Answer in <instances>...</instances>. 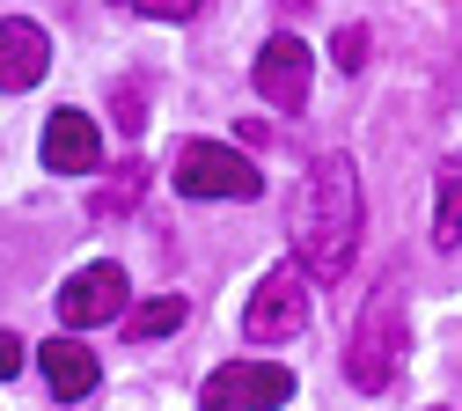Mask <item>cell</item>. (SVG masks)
Listing matches in <instances>:
<instances>
[{"label":"cell","mask_w":462,"mask_h":411,"mask_svg":"<svg viewBox=\"0 0 462 411\" xmlns=\"http://www.w3.org/2000/svg\"><path fill=\"white\" fill-rule=\"evenodd\" d=\"M360 162L353 154H316V169L301 176V199H294V250L309 279H337L360 250Z\"/></svg>","instance_id":"1"},{"label":"cell","mask_w":462,"mask_h":411,"mask_svg":"<svg viewBox=\"0 0 462 411\" xmlns=\"http://www.w3.org/2000/svg\"><path fill=\"white\" fill-rule=\"evenodd\" d=\"M396 360H403V294L382 286V294H367V309L345 331V382L374 397V389H389Z\"/></svg>","instance_id":"2"},{"label":"cell","mask_w":462,"mask_h":411,"mask_svg":"<svg viewBox=\"0 0 462 411\" xmlns=\"http://www.w3.org/2000/svg\"><path fill=\"white\" fill-rule=\"evenodd\" d=\"M169 176H177L184 199H257L264 191L257 162L236 154V147H220V140H184L177 162H169Z\"/></svg>","instance_id":"3"},{"label":"cell","mask_w":462,"mask_h":411,"mask_svg":"<svg viewBox=\"0 0 462 411\" xmlns=\"http://www.w3.org/2000/svg\"><path fill=\"white\" fill-rule=\"evenodd\" d=\"M309 331V272L301 265H272L243 309V338L250 345H279V338H301Z\"/></svg>","instance_id":"4"},{"label":"cell","mask_w":462,"mask_h":411,"mask_svg":"<svg viewBox=\"0 0 462 411\" xmlns=\"http://www.w3.org/2000/svg\"><path fill=\"white\" fill-rule=\"evenodd\" d=\"M286 397H294V368H279V360H227L199 389L206 411H279Z\"/></svg>","instance_id":"5"},{"label":"cell","mask_w":462,"mask_h":411,"mask_svg":"<svg viewBox=\"0 0 462 411\" xmlns=\"http://www.w3.org/2000/svg\"><path fill=\"white\" fill-rule=\"evenodd\" d=\"M125 316V272L118 265H81L60 286V323L67 331H96V323H118Z\"/></svg>","instance_id":"6"},{"label":"cell","mask_w":462,"mask_h":411,"mask_svg":"<svg viewBox=\"0 0 462 411\" xmlns=\"http://www.w3.org/2000/svg\"><path fill=\"white\" fill-rule=\"evenodd\" d=\"M309 74H316V59H309L301 37H272V44L257 51V96H264L272 110H301V103H309Z\"/></svg>","instance_id":"7"},{"label":"cell","mask_w":462,"mask_h":411,"mask_svg":"<svg viewBox=\"0 0 462 411\" xmlns=\"http://www.w3.org/2000/svg\"><path fill=\"white\" fill-rule=\"evenodd\" d=\"M96 162H103L96 117H81V110H51V126H44V169H60V176H88Z\"/></svg>","instance_id":"8"},{"label":"cell","mask_w":462,"mask_h":411,"mask_svg":"<svg viewBox=\"0 0 462 411\" xmlns=\"http://www.w3.org/2000/svg\"><path fill=\"white\" fill-rule=\"evenodd\" d=\"M37 368H44V382H51L60 404H74V397H88V389L103 382L96 352H88L81 338H44V345H37Z\"/></svg>","instance_id":"9"},{"label":"cell","mask_w":462,"mask_h":411,"mask_svg":"<svg viewBox=\"0 0 462 411\" xmlns=\"http://www.w3.org/2000/svg\"><path fill=\"white\" fill-rule=\"evenodd\" d=\"M51 67V37L37 23H0V89H37Z\"/></svg>","instance_id":"10"},{"label":"cell","mask_w":462,"mask_h":411,"mask_svg":"<svg viewBox=\"0 0 462 411\" xmlns=\"http://www.w3.org/2000/svg\"><path fill=\"white\" fill-rule=\"evenodd\" d=\"M462 243V162H440L433 176V250Z\"/></svg>","instance_id":"11"},{"label":"cell","mask_w":462,"mask_h":411,"mask_svg":"<svg viewBox=\"0 0 462 411\" xmlns=\"http://www.w3.org/2000/svg\"><path fill=\"white\" fill-rule=\"evenodd\" d=\"M191 309H184V294H154V302L125 309V338H162V331H177Z\"/></svg>","instance_id":"12"},{"label":"cell","mask_w":462,"mask_h":411,"mask_svg":"<svg viewBox=\"0 0 462 411\" xmlns=\"http://www.w3.org/2000/svg\"><path fill=\"white\" fill-rule=\"evenodd\" d=\"M140 191H147V169L125 162V169H118V184H103V191H96V213H103V220H110V213H133Z\"/></svg>","instance_id":"13"},{"label":"cell","mask_w":462,"mask_h":411,"mask_svg":"<svg viewBox=\"0 0 462 411\" xmlns=\"http://www.w3.org/2000/svg\"><path fill=\"white\" fill-rule=\"evenodd\" d=\"M330 59H337L345 74H360V67H367V30H360V23H345V30L330 37Z\"/></svg>","instance_id":"14"},{"label":"cell","mask_w":462,"mask_h":411,"mask_svg":"<svg viewBox=\"0 0 462 411\" xmlns=\"http://www.w3.org/2000/svg\"><path fill=\"white\" fill-rule=\"evenodd\" d=\"M133 8H140V15H154V23H191L206 0H133Z\"/></svg>","instance_id":"15"},{"label":"cell","mask_w":462,"mask_h":411,"mask_svg":"<svg viewBox=\"0 0 462 411\" xmlns=\"http://www.w3.org/2000/svg\"><path fill=\"white\" fill-rule=\"evenodd\" d=\"M110 110H118V126H125V133H140V126H147V117H140V89H133V81L110 89Z\"/></svg>","instance_id":"16"},{"label":"cell","mask_w":462,"mask_h":411,"mask_svg":"<svg viewBox=\"0 0 462 411\" xmlns=\"http://www.w3.org/2000/svg\"><path fill=\"white\" fill-rule=\"evenodd\" d=\"M8 375H23V338L0 331V382H8Z\"/></svg>","instance_id":"17"},{"label":"cell","mask_w":462,"mask_h":411,"mask_svg":"<svg viewBox=\"0 0 462 411\" xmlns=\"http://www.w3.org/2000/svg\"><path fill=\"white\" fill-rule=\"evenodd\" d=\"M433 411H448V404H433Z\"/></svg>","instance_id":"18"}]
</instances>
